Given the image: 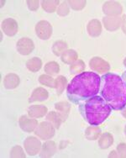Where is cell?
Segmentation results:
<instances>
[{"mask_svg": "<svg viewBox=\"0 0 126 158\" xmlns=\"http://www.w3.org/2000/svg\"><path fill=\"white\" fill-rule=\"evenodd\" d=\"M101 77L92 72H84L74 77L69 83L67 94L74 103H82L99 93Z\"/></svg>", "mask_w": 126, "mask_h": 158, "instance_id": "1", "label": "cell"}, {"mask_svg": "<svg viewBox=\"0 0 126 158\" xmlns=\"http://www.w3.org/2000/svg\"><path fill=\"white\" fill-rule=\"evenodd\" d=\"M99 95L112 110H123L126 105V88L122 77L107 73L101 77Z\"/></svg>", "mask_w": 126, "mask_h": 158, "instance_id": "2", "label": "cell"}, {"mask_svg": "<svg viewBox=\"0 0 126 158\" xmlns=\"http://www.w3.org/2000/svg\"><path fill=\"white\" fill-rule=\"evenodd\" d=\"M79 110L84 119L91 125L102 124L112 111L110 106L100 95H96L80 103Z\"/></svg>", "mask_w": 126, "mask_h": 158, "instance_id": "3", "label": "cell"}, {"mask_svg": "<svg viewBox=\"0 0 126 158\" xmlns=\"http://www.w3.org/2000/svg\"><path fill=\"white\" fill-rule=\"evenodd\" d=\"M122 79H123L124 82V85H125L126 88V72L123 73V75H122Z\"/></svg>", "mask_w": 126, "mask_h": 158, "instance_id": "4", "label": "cell"}]
</instances>
